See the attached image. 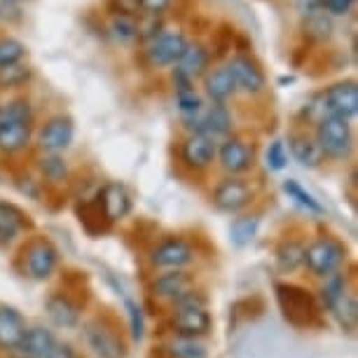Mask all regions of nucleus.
I'll use <instances>...</instances> for the list:
<instances>
[{"label":"nucleus","instance_id":"12","mask_svg":"<svg viewBox=\"0 0 358 358\" xmlns=\"http://www.w3.org/2000/svg\"><path fill=\"white\" fill-rule=\"evenodd\" d=\"M218 141L208 138L206 134H185L178 145V162L190 173H206L215 164Z\"/></svg>","mask_w":358,"mask_h":358},{"label":"nucleus","instance_id":"19","mask_svg":"<svg viewBox=\"0 0 358 358\" xmlns=\"http://www.w3.org/2000/svg\"><path fill=\"white\" fill-rule=\"evenodd\" d=\"M33 122L31 120H0V152L15 157L31 148Z\"/></svg>","mask_w":358,"mask_h":358},{"label":"nucleus","instance_id":"28","mask_svg":"<svg viewBox=\"0 0 358 358\" xmlns=\"http://www.w3.org/2000/svg\"><path fill=\"white\" fill-rule=\"evenodd\" d=\"M335 33V22L333 17L326 15L323 10H314L309 15L302 17V36H305L309 43H328Z\"/></svg>","mask_w":358,"mask_h":358},{"label":"nucleus","instance_id":"13","mask_svg":"<svg viewBox=\"0 0 358 358\" xmlns=\"http://www.w3.org/2000/svg\"><path fill=\"white\" fill-rule=\"evenodd\" d=\"M169 328L173 337L201 340L213 330V316L208 307H178L169 309Z\"/></svg>","mask_w":358,"mask_h":358},{"label":"nucleus","instance_id":"3","mask_svg":"<svg viewBox=\"0 0 358 358\" xmlns=\"http://www.w3.org/2000/svg\"><path fill=\"white\" fill-rule=\"evenodd\" d=\"M199 258L197 246L192 239L183 234H171L155 241L148 251V265L155 272H169V269H187Z\"/></svg>","mask_w":358,"mask_h":358},{"label":"nucleus","instance_id":"7","mask_svg":"<svg viewBox=\"0 0 358 358\" xmlns=\"http://www.w3.org/2000/svg\"><path fill=\"white\" fill-rule=\"evenodd\" d=\"M187 43H190V40H187L183 31L164 29L155 38L141 43V57H143V62L150 66V69H157V71L169 69V66L178 64V59L183 57Z\"/></svg>","mask_w":358,"mask_h":358},{"label":"nucleus","instance_id":"29","mask_svg":"<svg viewBox=\"0 0 358 358\" xmlns=\"http://www.w3.org/2000/svg\"><path fill=\"white\" fill-rule=\"evenodd\" d=\"M260 229V215L258 213H239L229 222V241L236 248H244L258 236Z\"/></svg>","mask_w":358,"mask_h":358},{"label":"nucleus","instance_id":"32","mask_svg":"<svg viewBox=\"0 0 358 358\" xmlns=\"http://www.w3.org/2000/svg\"><path fill=\"white\" fill-rule=\"evenodd\" d=\"M108 33L120 45H131L138 40V22L134 15H113L108 22Z\"/></svg>","mask_w":358,"mask_h":358},{"label":"nucleus","instance_id":"1","mask_svg":"<svg viewBox=\"0 0 358 358\" xmlns=\"http://www.w3.org/2000/svg\"><path fill=\"white\" fill-rule=\"evenodd\" d=\"M349 260V248L333 234H319L305 246V269L314 279H328L342 272Z\"/></svg>","mask_w":358,"mask_h":358},{"label":"nucleus","instance_id":"9","mask_svg":"<svg viewBox=\"0 0 358 358\" xmlns=\"http://www.w3.org/2000/svg\"><path fill=\"white\" fill-rule=\"evenodd\" d=\"M90 204L96 208V215L106 222H120L134 211V197L129 187L117 183V180L101 185Z\"/></svg>","mask_w":358,"mask_h":358},{"label":"nucleus","instance_id":"25","mask_svg":"<svg viewBox=\"0 0 358 358\" xmlns=\"http://www.w3.org/2000/svg\"><path fill=\"white\" fill-rule=\"evenodd\" d=\"M305 246L300 236H283L274 248V262L283 274H295L305 269Z\"/></svg>","mask_w":358,"mask_h":358},{"label":"nucleus","instance_id":"2","mask_svg":"<svg viewBox=\"0 0 358 358\" xmlns=\"http://www.w3.org/2000/svg\"><path fill=\"white\" fill-rule=\"evenodd\" d=\"M314 138L319 143L323 157L333 162H344L354 152V127L349 120L335 117V115H326L314 124Z\"/></svg>","mask_w":358,"mask_h":358},{"label":"nucleus","instance_id":"6","mask_svg":"<svg viewBox=\"0 0 358 358\" xmlns=\"http://www.w3.org/2000/svg\"><path fill=\"white\" fill-rule=\"evenodd\" d=\"M255 197H258V187L246 176H225L211 190V204L220 213H229V215L244 213L255 201Z\"/></svg>","mask_w":358,"mask_h":358},{"label":"nucleus","instance_id":"37","mask_svg":"<svg viewBox=\"0 0 358 358\" xmlns=\"http://www.w3.org/2000/svg\"><path fill=\"white\" fill-rule=\"evenodd\" d=\"M26 54H29V50H26V45L19 38L0 36V69H3V66H12V64L24 62Z\"/></svg>","mask_w":358,"mask_h":358},{"label":"nucleus","instance_id":"8","mask_svg":"<svg viewBox=\"0 0 358 358\" xmlns=\"http://www.w3.org/2000/svg\"><path fill=\"white\" fill-rule=\"evenodd\" d=\"M229 76L234 80L236 94H244V96H260L267 90V76L265 69L253 54L239 52L225 62Z\"/></svg>","mask_w":358,"mask_h":358},{"label":"nucleus","instance_id":"22","mask_svg":"<svg viewBox=\"0 0 358 358\" xmlns=\"http://www.w3.org/2000/svg\"><path fill=\"white\" fill-rule=\"evenodd\" d=\"M33 166L38 171V178L47 187H64L71 180V164L64 155L57 152H38L33 159Z\"/></svg>","mask_w":358,"mask_h":358},{"label":"nucleus","instance_id":"15","mask_svg":"<svg viewBox=\"0 0 358 358\" xmlns=\"http://www.w3.org/2000/svg\"><path fill=\"white\" fill-rule=\"evenodd\" d=\"M276 300L283 309V316L295 326H309L316 314V300L309 290L293 286V283H279L276 286Z\"/></svg>","mask_w":358,"mask_h":358},{"label":"nucleus","instance_id":"18","mask_svg":"<svg viewBox=\"0 0 358 358\" xmlns=\"http://www.w3.org/2000/svg\"><path fill=\"white\" fill-rule=\"evenodd\" d=\"M288 150H290V157L305 169H319L323 166V162H326L314 134L307 131L305 127H293V129L288 131Z\"/></svg>","mask_w":358,"mask_h":358},{"label":"nucleus","instance_id":"39","mask_svg":"<svg viewBox=\"0 0 358 358\" xmlns=\"http://www.w3.org/2000/svg\"><path fill=\"white\" fill-rule=\"evenodd\" d=\"M356 0H321L319 8L330 17H347L354 10Z\"/></svg>","mask_w":358,"mask_h":358},{"label":"nucleus","instance_id":"11","mask_svg":"<svg viewBox=\"0 0 358 358\" xmlns=\"http://www.w3.org/2000/svg\"><path fill=\"white\" fill-rule=\"evenodd\" d=\"M73 138H76V122H73V117L66 113L50 115L36 131L38 152L64 155L71 148Z\"/></svg>","mask_w":358,"mask_h":358},{"label":"nucleus","instance_id":"4","mask_svg":"<svg viewBox=\"0 0 358 358\" xmlns=\"http://www.w3.org/2000/svg\"><path fill=\"white\" fill-rule=\"evenodd\" d=\"M59 267V248L45 236H33L19 251V269L31 281L52 279Z\"/></svg>","mask_w":358,"mask_h":358},{"label":"nucleus","instance_id":"40","mask_svg":"<svg viewBox=\"0 0 358 358\" xmlns=\"http://www.w3.org/2000/svg\"><path fill=\"white\" fill-rule=\"evenodd\" d=\"M171 5H173V0H138V15L162 17Z\"/></svg>","mask_w":358,"mask_h":358},{"label":"nucleus","instance_id":"42","mask_svg":"<svg viewBox=\"0 0 358 358\" xmlns=\"http://www.w3.org/2000/svg\"><path fill=\"white\" fill-rule=\"evenodd\" d=\"M115 12L113 15H138V0H110Z\"/></svg>","mask_w":358,"mask_h":358},{"label":"nucleus","instance_id":"35","mask_svg":"<svg viewBox=\"0 0 358 358\" xmlns=\"http://www.w3.org/2000/svg\"><path fill=\"white\" fill-rule=\"evenodd\" d=\"M176 106H178V113L183 115V120H190L204 110L206 103L197 94V87H187V90L176 92Z\"/></svg>","mask_w":358,"mask_h":358},{"label":"nucleus","instance_id":"31","mask_svg":"<svg viewBox=\"0 0 358 358\" xmlns=\"http://www.w3.org/2000/svg\"><path fill=\"white\" fill-rule=\"evenodd\" d=\"M166 358H208V349L201 340L171 337L166 342Z\"/></svg>","mask_w":358,"mask_h":358},{"label":"nucleus","instance_id":"16","mask_svg":"<svg viewBox=\"0 0 358 358\" xmlns=\"http://www.w3.org/2000/svg\"><path fill=\"white\" fill-rule=\"evenodd\" d=\"M321 106L326 115H335L342 120H354L358 113V87L354 80H340L319 92Z\"/></svg>","mask_w":358,"mask_h":358},{"label":"nucleus","instance_id":"23","mask_svg":"<svg viewBox=\"0 0 358 358\" xmlns=\"http://www.w3.org/2000/svg\"><path fill=\"white\" fill-rule=\"evenodd\" d=\"M211 62H213V54L204 43H187L183 57L178 59L173 73L183 76L185 80H190V83H197V80H201V76L211 69Z\"/></svg>","mask_w":358,"mask_h":358},{"label":"nucleus","instance_id":"10","mask_svg":"<svg viewBox=\"0 0 358 358\" xmlns=\"http://www.w3.org/2000/svg\"><path fill=\"white\" fill-rule=\"evenodd\" d=\"M215 162L227 176H246L255 166V148L248 138L239 134H229L218 143Z\"/></svg>","mask_w":358,"mask_h":358},{"label":"nucleus","instance_id":"21","mask_svg":"<svg viewBox=\"0 0 358 358\" xmlns=\"http://www.w3.org/2000/svg\"><path fill=\"white\" fill-rule=\"evenodd\" d=\"M201 90L211 103H229L236 96L234 80L225 64H215L201 76Z\"/></svg>","mask_w":358,"mask_h":358},{"label":"nucleus","instance_id":"17","mask_svg":"<svg viewBox=\"0 0 358 358\" xmlns=\"http://www.w3.org/2000/svg\"><path fill=\"white\" fill-rule=\"evenodd\" d=\"M45 312L57 328L64 330H76L83 326V305L64 290H54L45 300Z\"/></svg>","mask_w":358,"mask_h":358},{"label":"nucleus","instance_id":"36","mask_svg":"<svg viewBox=\"0 0 358 358\" xmlns=\"http://www.w3.org/2000/svg\"><path fill=\"white\" fill-rule=\"evenodd\" d=\"M124 312H127V326H129V337L131 342H143L145 337V314L143 307L136 300H124Z\"/></svg>","mask_w":358,"mask_h":358},{"label":"nucleus","instance_id":"26","mask_svg":"<svg viewBox=\"0 0 358 358\" xmlns=\"http://www.w3.org/2000/svg\"><path fill=\"white\" fill-rule=\"evenodd\" d=\"M29 229V220L17 206L0 201V246H10Z\"/></svg>","mask_w":358,"mask_h":358},{"label":"nucleus","instance_id":"34","mask_svg":"<svg viewBox=\"0 0 358 358\" xmlns=\"http://www.w3.org/2000/svg\"><path fill=\"white\" fill-rule=\"evenodd\" d=\"M330 314L335 316L337 323L347 330V333H354L356 323H358V300H356V290H349L347 295L342 297L337 305L330 309Z\"/></svg>","mask_w":358,"mask_h":358},{"label":"nucleus","instance_id":"33","mask_svg":"<svg viewBox=\"0 0 358 358\" xmlns=\"http://www.w3.org/2000/svg\"><path fill=\"white\" fill-rule=\"evenodd\" d=\"M33 78V66L26 62L12 64V66H3L0 69V90L8 92V90H22L31 83Z\"/></svg>","mask_w":358,"mask_h":358},{"label":"nucleus","instance_id":"20","mask_svg":"<svg viewBox=\"0 0 358 358\" xmlns=\"http://www.w3.org/2000/svg\"><path fill=\"white\" fill-rule=\"evenodd\" d=\"M26 328H29V323L17 307L0 305V351L3 354H17L19 344L26 335Z\"/></svg>","mask_w":358,"mask_h":358},{"label":"nucleus","instance_id":"14","mask_svg":"<svg viewBox=\"0 0 358 358\" xmlns=\"http://www.w3.org/2000/svg\"><path fill=\"white\" fill-rule=\"evenodd\" d=\"M197 286L194 274L187 269H169V272H157L148 283V293L155 302L171 307L180 295H185L187 290Z\"/></svg>","mask_w":358,"mask_h":358},{"label":"nucleus","instance_id":"27","mask_svg":"<svg viewBox=\"0 0 358 358\" xmlns=\"http://www.w3.org/2000/svg\"><path fill=\"white\" fill-rule=\"evenodd\" d=\"M351 276L347 272H337L333 276H328V279H321V286H319V293H316V297H319L321 307L326 309V312H330L337 302L342 300L344 295L349 293V290H354V286L349 283Z\"/></svg>","mask_w":358,"mask_h":358},{"label":"nucleus","instance_id":"38","mask_svg":"<svg viewBox=\"0 0 358 358\" xmlns=\"http://www.w3.org/2000/svg\"><path fill=\"white\" fill-rule=\"evenodd\" d=\"M265 164L269 171H283L288 166V150H286V143L281 138H274L272 143L267 145V152H265Z\"/></svg>","mask_w":358,"mask_h":358},{"label":"nucleus","instance_id":"5","mask_svg":"<svg viewBox=\"0 0 358 358\" xmlns=\"http://www.w3.org/2000/svg\"><path fill=\"white\" fill-rule=\"evenodd\" d=\"M83 342L94 358H124L127 342L113 321L96 316L83 323Z\"/></svg>","mask_w":358,"mask_h":358},{"label":"nucleus","instance_id":"41","mask_svg":"<svg viewBox=\"0 0 358 358\" xmlns=\"http://www.w3.org/2000/svg\"><path fill=\"white\" fill-rule=\"evenodd\" d=\"M47 358H80L78 349L73 347L71 342H64L57 337V342H54V347L50 349V354H47Z\"/></svg>","mask_w":358,"mask_h":358},{"label":"nucleus","instance_id":"24","mask_svg":"<svg viewBox=\"0 0 358 358\" xmlns=\"http://www.w3.org/2000/svg\"><path fill=\"white\" fill-rule=\"evenodd\" d=\"M54 342H57L54 330L43 326V323H36V326L26 328V335L15 356L17 358H47L50 349L54 347Z\"/></svg>","mask_w":358,"mask_h":358},{"label":"nucleus","instance_id":"30","mask_svg":"<svg viewBox=\"0 0 358 358\" xmlns=\"http://www.w3.org/2000/svg\"><path fill=\"white\" fill-rule=\"evenodd\" d=\"M281 187H283V192L288 194V199H293L295 204L300 206V208H305L307 213H314V215H323V213H326V208H323L321 201L316 199L309 190H305V187L297 183L295 178H286L281 183Z\"/></svg>","mask_w":358,"mask_h":358}]
</instances>
